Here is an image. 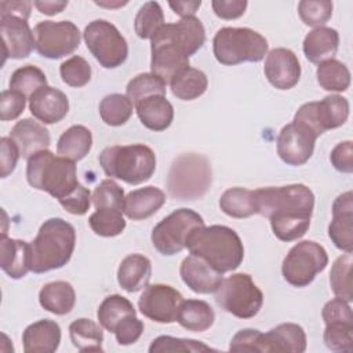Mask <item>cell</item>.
Returning <instances> with one entry per match:
<instances>
[{
  "instance_id": "d6986e66",
  "label": "cell",
  "mask_w": 353,
  "mask_h": 353,
  "mask_svg": "<svg viewBox=\"0 0 353 353\" xmlns=\"http://www.w3.org/2000/svg\"><path fill=\"white\" fill-rule=\"evenodd\" d=\"M328 236L341 251H353V194L350 190L339 194L332 204Z\"/></svg>"
},
{
  "instance_id": "4fadbf2b",
  "label": "cell",
  "mask_w": 353,
  "mask_h": 353,
  "mask_svg": "<svg viewBox=\"0 0 353 353\" xmlns=\"http://www.w3.org/2000/svg\"><path fill=\"white\" fill-rule=\"evenodd\" d=\"M201 215L190 208H179L161 219L152 230V244L163 255H175L186 248L190 232L203 226Z\"/></svg>"
},
{
  "instance_id": "6da1fadb",
  "label": "cell",
  "mask_w": 353,
  "mask_h": 353,
  "mask_svg": "<svg viewBox=\"0 0 353 353\" xmlns=\"http://www.w3.org/2000/svg\"><path fill=\"white\" fill-rule=\"evenodd\" d=\"M258 214L269 218L273 234L281 241L301 239L310 226L314 194L303 183L254 190Z\"/></svg>"
},
{
  "instance_id": "f5cc1de1",
  "label": "cell",
  "mask_w": 353,
  "mask_h": 353,
  "mask_svg": "<svg viewBox=\"0 0 353 353\" xmlns=\"http://www.w3.org/2000/svg\"><path fill=\"white\" fill-rule=\"evenodd\" d=\"M92 196L87 188L79 185L69 196L59 200V204L73 215H84L91 205Z\"/></svg>"
},
{
  "instance_id": "816d5d0a",
  "label": "cell",
  "mask_w": 353,
  "mask_h": 353,
  "mask_svg": "<svg viewBox=\"0 0 353 353\" xmlns=\"http://www.w3.org/2000/svg\"><path fill=\"white\" fill-rule=\"evenodd\" d=\"M143 323L137 317V314H132V316H127L125 319H123L116 330H114V336H116V341L119 345H132L134 342H137L142 332H143Z\"/></svg>"
},
{
  "instance_id": "5bb4252c",
  "label": "cell",
  "mask_w": 353,
  "mask_h": 353,
  "mask_svg": "<svg viewBox=\"0 0 353 353\" xmlns=\"http://www.w3.org/2000/svg\"><path fill=\"white\" fill-rule=\"evenodd\" d=\"M37 52L48 59H59L79 48L81 34L70 21H43L34 29Z\"/></svg>"
},
{
  "instance_id": "60d3db41",
  "label": "cell",
  "mask_w": 353,
  "mask_h": 353,
  "mask_svg": "<svg viewBox=\"0 0 353 353\" xmlns=\"http://www.w3.org/2000/svg\"><path fill=\"white\" fill-rule=\"evenodd\" d=\"M10 90L21 92L26 99L40 90L41 87L47 85V77L41 69L34 65H25L14 70L10 79Z\"/></svg>"
},
{
  "instance_id": "9f6ffc18",
  "label": "cell",
  "mask_w": 353,
  "mask_h": 353,
  "mask_svg": "<svg viewBox=\"0 0 353 353\" xmlns=\"http://www.w3.org/2000/svg\"><path fill=\"white\" fill-rule=\"evenodd\" d=\"M324 323L330 321H353L352 316V309L349 306V302L341 299V298H334L328 301L321 312Z\"/></svg>"
},
{
  "instance_id": "277c9868",
  "label": "cell",
  "mask_w": 353,
  "mask_h": 353,
  "mask_svg": "<svg viewBox=\"0 0 353 353\" xmlns=\"http://www.w3.org/2000/svg\"><path fill=\"white\" fill-rule=\"evenodd\" d=\"M30 244V272L46 273L63 268L76 245L74 228L62 218H50Z\"/></svg>"
},
{
  "instance_id": "1f68e13d",
  "label": "cell",
  "mask_w": 353,
  "mask_h": 353,
  "mask_svg": "<svg viewBox=\"0 0 353 353\" xmlns=\"http://www.w3.org/2000/svg\"><path fill=\"white\" fill-rule=\"evenodd\" d=\"M215 320L214 309L201 299H188L179 306L176 321L181 327L193 332L207 331Z\"/></svg>"
},
{
  "instance_id": "d4e9b609",
  "label": "cell",
  "mask_w": 353,
  "mask_h": 353,
  "mask_svg": "<svg viewBox=\"0 0 353 353\" xmlns=\"http://www.w3.org/2000/svg\"><path fill=\"white\" fill-rule=\"evenodd\" d=\"M165 203V193L156 186H145L130 192L124 199L123 212L132 221H141L156 214Z\"/></svg>"
},
{
  "instance_id": "d6a6232c",
  "label": "cell",
  "mask_w": 353,
  "mask_h": 353,
  "mask_svg": "<svg viewBox=\"0 0 353 353\" xmlns=\"http://www.w3.org/2000/svg\"><path fill=\"white\" fill-rule=\"evenodd\" d=\"M170 87L171 92L178 99L193 101L205 92L208 79L203 70L188 66L171 79Z\"/></svg>"
},
{
  "instance_id": "484cf974",
  "label": "cell",
  "mask_w": 353,
  "mask_h": 353,
  "mask_svg": "<svg viewBox=\"0 0 353 353\" xmlns=\"http://www.w3.org/2000/svg\"><path fill=\"white\" fill-rule=\"evenodd\" d=\"M263 352H294L306 350V334L303 328L295 323H281L262 334Z\"/></svg>"
},
{
  "instance_id": "e575fe53",
  "label": "cell",
  "mask_w": 353,
  "mask_h": 353,
  "mask_svg": "<svg viewBox=\"0 0 353 353\" xmlns=\"http://www.w3.org/2000/svg\"><path fill=\"white\" fill-rule=\"evenodd\" d=\"M70 341L80 352H103V331L90 319H77L69 325Z\"/></svg>"
},
{
  "instance_id": "3957f363",
  "label": "cell",
  "mask_w": 353,
  "mask_h": 353,
  "mask_svg": "<svg viewBox=\"0 0 353 353\" xmlns=\"http://www.w3.org/2000/svg\"><path fill=\"white\" fill-rule=\"evenodd\" d=\"M186 248L222 274L236 270L244 259V247L239 234L223 225L194 228L188 236Z\"/></svg>"
},
{
  "instance_id": "ab89813d",
  "label": "cell",
  "mask_w": 353,
  "mask_h": 353,
  "mask_svg": "<svg viewBox=\"0 0 353 353\" xmlns=\"http://www.w3.org/2000/svg\"><path fill=\"white\" fill-rule=\"evenodd\" d=\"M92 232L102 237L119 236L125 229L123 211L117 208H97L88 218Z\"/></svg>"
},
{
  "instance_id": "5b68a950",
  "label": "cell",
  "mask_w": 353,
  "mask_h": 353,
  "mask_svg": "<svg viewBox=\"0 0 353 353\" xmlns=\"http://www.w3.org/2000/svg\"><path fill=\"white\" fill-rule=\"evenodd\" d=\"M26 179L32 188L47 192L58 201L80 185L74 161L55 156L48 149L40 150L28 159Z\"/></svg>"
},
{
  "instance_id": "d590c367",
  "label": "cell",
  "mask_w": 353,
  "mask_h": 353,
  "mask_svg": "<svg viewBox=\"0 0 353 353\" xmlns=\"http://www.w3.org/2000/svg\"><path fill=\"white\" fill-rule=\"evenodd\" d=\"M132 314H137V310L134 309L132 303L127 298L117 294L106 296L101 302L97 312V317L101 327H103L109 332H114L117 324L127 316Z\"/></svg>"
},
{
  "instance_id": "94428289",
  "label": "cell",
  "mask_w": 353,
  "mask_h": 353,
  "mask_svg": "<svg viewBox=\"0 0 353 353\" xmlns=\"http://www.w3.org/2000/svg\"><path fill=\"white\" fill-rule=\"evenodd\" d=\"M33 6L46 15H55L59 14L65 7H68V1L65 0H36Z\"/></svg>"
},
{
  "instance_id": "ee69618b",
  "label": "cell",
  "mask_w": 353,
  "mask_h": 353,
  "mask_svg": "<svg viewBox=\"0 0 353 353\" xmlns=\"http://www.w3.org/2000/svg\"><path fill=\"white\" fill-rule=\"evenodd\" d=\"M323 339L325 346L334 352L353 350V321L325 323Z\"/></svg>"
},
{
  "instance_id": "52a82bcc",
  "label": "cell",
  "mask_w": 353,
  "mask_h": 353,
  "mask_svg": "<svg viewBox=\"0 0 353 353\" xmlns=\"http://www.w3.org/2000/svg\"><path fill=\"white\" fill-rule=\"evenodd\" d=\"M212 179L208 159L199 153H183L178 156L167 175V189L176 200L193 201L203 197Z\"/></svg>"
},
{
  "instance_id": "7a4b0ae2",
  "label": "cell",
  "mask_w": 353,
  "mask_h": 353,
  "mask_svg": "<svg viewBox=\"0 0 353 353\" xmlns=\"http://www.w3.org/2000/svg\"><path fill=\"white\" fill-rule=\"evenodd\" d=\"M205 43V29L196 17L181 18L164 26L150 40V70L170 83L171 79L189 66V57Z\"/></svg>"
},
{
  "instance_id": "8fae6325",
  "label": "cell",
  "mask_w": 353,
  "mask_h": 353,
  "mask_svg": "<svg viewBox=\"0 0 353 353\" xmlns=\"http://www.w3.org/2000/svg\"><path fill=\"white\" fill-rule=\"evenodd\" d=\"M83 37L87 48L101 66L114 69L125 62L128 44L113 23L105 19H95L85 26Z\"/></svg>"
},
{
  "instance_id": "f546056e",
  "label": "cell",
  "mask_w": 353,
  "mask_h": 353,
  "mask_svg": "<svg viewBox=\"0 0 353 353\" xmlns=\"http://www.w3.org/2000/svg\"><path fill=\"white\" fill-rule=\"evenodd\" d=\"M39 302L47 312L63 316L74 307L76 292L68 281H51L44 284L40 290Z\"/></svg>"
},
{
  "instance_id": "44dd1931",
  "label": "cell",
  "mask_w": 353,
  "mask_h": 353,
  "mask_svg": "<svg viewBox=\"0 0 353 353\" xmlns=\"http://www.w3.org/2000/svg\"><path fill=\"white\" fill-rule=\"evenodd\" d=\"M29 109L33 117L43 124H54L68 114L69 99L61 90L46 85L30 97Z\"/></svg>"
},
{
  "instance_id": "bcb514c9",
  "label": "cell",
  "mask_w": 353,
  "mask_h": 353,
  "mask_svg": "<svg viewBox=\"0 0 353 353\" xmlns=\"http://www.w3.org/2000/svg\"><path fill=\"white\" fill-rule=\"evenodd\" d=\"M62 81L70 87H83L91 80V66L80 55H73L59 66Z\"/></svg>"
},
{
  "instance_id": "c3c4849f",
  "label": "cell",
  "mask_w": 353,
  "mask_h": 353,
  "mask_svg": "<svg viewBox=\"0 0 353 353\" xmlns=\"http://www.w3.org/2000/svg\"><path fill=\"white\" fill-rule=\"evenodd\" d=\"M298 14L307 26H323L332 15V1L328 0H302L298 4Z\"/></svg>"
},
{
  "instance_id": "f35d334b",
  "label": "cell",
  "mask_w": 353,
  "mask_h": 353,
  "mask_svg": "<svg viewBox=\"0 0 353 353\" xmlns=\"http://www.w3.org/2000/svg\"><path fill=\"white\" fill-rule=\"evenodd\" d=\"M352 252H346L335 259L330 272V285L336 298H341L346 302L353 299L352 291Z\"/></svg>"
},
{
  "instance_id": "ffe728a7",
  "label": "cell",
  "mask_w": 353,
  "mask_h": 353,
  "mask_svg": "<svg viewBox=\"0 0 353 353\" xmlns=\"http://www.w3.org/2000/svg\"><path fill=\"white\" fill-rule=\"evenodd\" d=\"M183 283L196 294H212L221 285L222 273L197 255H188L179 268Z\"/></svg>"
},
{
  "instance_id": "681fc988",
  "label": "cell",
  "mask_w": 353,
  "mask_h": 353,
  "mask_svg": "<svg viewBox=\"0 0 353 353\" xmlns=\"http://www.w3.org/2000/svg\"><path fill=\"white\" fill-rule=\"evenodd\" d=\"M259 330L244 328L236 332L230 341L232 352H263V339Z\"/></svg>"
},
{
  "instance_id": "9c48e42d",
  "label": "cell",
  "mask_w": 353,
  "mask_h": 353,
  "mask_svg": "<svg viewBox=\"0 0 353 353\" xmlns=\"http://www.w3.org/2000/svg\"><path fill=\"white\" fill-rule=\"evenodd\" d=\"M215 301L221 309L239 317L251 319L263 305V294L247 273H234L222 280L215 291Z\"/></svg>"
},
{
  "instance_id": "2e32d148",
  "label": "cell",
  "mask_w": 353,
  "mask_h": 353,
  "mask_svg": "<svg viewBox=\"0 0 353 353\" xmlns=\"http://www.w3.org/2000/svg\"><path fill=\"white\" fill-rule=\"evenodd\" d=\"M316 139L309 130L292 121L279 132L277 154L288 165H302L312 157Z\"/></svg>"
},
{
  "instance_id": "e0dca14e",
  "label": "cell",
  "mask_w": 353,
  "mask_h": 353,
  "mask_svg": "<svg viewBox=\"0 0 353 353\" xmlns=\"http://www.w3.org/2000/svg\"><path fill=\"white\" fill-rule=\"evenodd\" d=\"M0 34L3 43L4 59H22L30 55L36 48L33 30L28 21L18 17H0Z\"/></svg>"
},
{
  "instance_id": "7bdbcfd3",
  "label": "cell",
  "mask_w": 353,
  "mask_h": 353,
  "mask_svg": "<svg viewBox=\"0 0 353 353\" xmlns=\"http://www.w3.org/2000/svg\"><path fill=\"white\" fill-rule=\"evenodd\" d=\"M165 81L159 76L150 73H141L132 77L125 88L127 97L135 105L143 98L152 95H165Z\"/></svg>"
},
{
  "instance_id": "4316f807",
  "label": "cell",
  "mask_w": 353,
  "mask_h": 353,
  "mask_svg": "<svg viewBox=\"0 0 353 353\" xmlns=\"http://www.w3.org/2000/svg\"><path fill=\"white\" fill-rule=\"evenodd\" d=\"M141 123L152 131L167 130L174 120V108L165 95H152L135 103Z\"/></svg>"
},
{
  "instance_id": "7dc6e473",
  "label": "cell",
  "mask_w": 353,
  "mask_h": 353,
  "mask_svg": "<svg viewBox=\"0 0 353 353\" xmlns=\"http://www.w3.org/2000/svg\"><path fill=\"white\" fill-rule=\"evenodd\" d=\"M124 190L113 179H103L97 185L92 193L95 208H124Z\"/></svg>"
},
{
  "instance_id": "91938a15",
  "label": "cell",
  "mask_w": 353,
  "mask_h": 353,
  "mask_svg": "<svg viewBox=\"0 0 353 353\" xmlns=\"http://www.w3.org/2000/svg\"><path fill=\"white\" fill-rule=\"evenodd\" d=\"M168 6L172 8L175 14H178L182 18L186 17H194L196 11L200 8L201 1L194 0V1H168Z\"/></svg>"
},
{
  "instance_id": "7402d4cb",
  "label": "cell",
  "mask_w": 353,
  "mask_h": 353,
  "mask_svg": "<svg viewBox=\"0 0 353 353\" xmlns=\"http://www.w3.org/2000/svg\"><path fill=\"white\" fill-rule=\"evenodd\" d=\"M10 138L15 142L22 159H29L40 150H47L51 142L48 130L33 119L17 121L10 132Z\"/></svg>"
},
{
  "instance_id": "8992f818",
  "label": "cell",
  "mask_w": 353,
  "mask_h": 353,
  "mask_svg": "<svg viewBox=\"0 0 353 353\" xmlns=\"http://www.w3.org/2000/svg\"><path fill=\"white\" fill-rule=\"evenodd\" d=\"M99 165L110 178L130 185H139L152 178L156 170V154L143 143L114 145L99 154Z\"/></svg>"
},
{
  "instance_id": "680465c9",
  "label": "cell",
  "mask_w": 353,
  "mask_h": 353,
  "mask_svg": "<svg viewBox=\"0 0 353 353\" xmlns=\"http://www.w3.org/2000/svg\"><path fill=\"white\" fill-rule=\"evenodd\" d=\"M32 1L26 0H3L0 1V17H18L25 21L30 17Z\"/></svg>"
},
{
  "instance_id": "836d02e7",
  "label": "cell",
  "mask_w": 353,
  "mask_h": 353,
  "mask_svg": "<svg viewBox=\"0 0 353 353\" xmlns=\"http://www.w3.org/2000/svg\"><path fill=\"white\" fill-rule=\"evenodd\" d=\"M221 210L232 218H248L258 214L255 192L245 188H230L219 197Z\"/></svg>"
},
{
  "instance_id": "cb8c5ba5",
  "label": "cell",
  "mask_w": 353,
  "mask_h": 353,
  "mask_svg": "<svg viewBox=\"0 0 353 353\" xmlns=\"http://www.w3.org/2000/svg\"><path fill=\"white\" fill-rule=\"evenodd\" d=\"M0 266L11 279H22L30 272V244L1 236L0 241Z\"/></svg>"
},
{
  "instance_id": "f1b7e54d",
  "label": "cell",
  "mask_w": 353,
  "mask_h": 353,
  "mask_svg": "<svg viewBox=\"0 0 353 353\" xmlns=\"http://www.w3.org/2000/svg\"><path fill=\"white\" fill-rule=\"evenodd\" d=\"M152 277V263L142 254L127 255L117 270V281L127 292H137L149 284Z\"/></svg>"
},
{
  "instance_id": "ac0fdd59",
  "label": "cell",
  "mask_w": 353,
  "mask_h": 353,
  "mask_svg": "<svg viewBox=\"0 0 353 353\" xmlns=\"http://www.w3.org/2000/svg\"><path fill=\"white\" fill-rule=\"evenodd\" d=\"M265 76L268 81L277 90H290L295 87L301 79V65L294 51L277 47L266 54Z\"/></svg>"
},
{
  "instance_id": "6f0895ef",
  "label": "cell",
  "mask_w": 353,
  "mask_h": 353,
  "mask_svg": "<svg viewBox=\"0 0 353 353\" xmlns=\"http://www.w3.org/2000/svg\"><path fill=\"white\" fill-rule=\"evenodd\" d=\"M248 3L245 0H214L211 7L216 17L222 19H236L245 12Z\"/></svg>"
},
{
  "instance_id": "11a10c76",
  "label": "cell",
  "mask_w": 353,
  "mask_h": 353,
  "mask_svg": "<svg viewBox=\"0 0 353 353\" xmlns=\"http://www.w3.org/2000/svg\"><path fill=\"white\" fill-rule=\"evenodd\" d=\"M0 148V175L1 178H6L15 170L17 161L21 157V154L15 142L10 137H1Z\"/></svg>"
},
{
  "instance_id": "603a6c76",
  "label": "cell",
  "mask_w": 353,
  "mask_h": 353,
  "mask_svg": "<svg viewBox=\"0 0 353 353\" xmlns=\"http://www.w3.org/2000/svg\"><path fill=\"white\" fill-rule=\"evenodd\" d=\"M61 342V327L54 320L43 319L28 325L22 334L25 353H52Z\"/></svg>"
},
{
  "instance_id": "8d00e7d4",
  "label": "cell",
  "mask_w": 353,
  "mask_h": 353,
  "mask_svg": "<svg viewBox=\"0 0 353 353\" xmlns=\"http://www.w3.org/2000/svg\"><path fill=\"white\" fill-rule=\"evenodd\" d=\"M316 76L317 83L325 91L342 92L350 85V72L347 66L335 58L319 63Z\"/></svg>"
},
{
  "instance_id": "b9f144b4",
  "label": "cell",
  "mask_w": 353,
  "mask_h": 353,
  "mask_svg": "<svg viewBox=\"0 0 353 353\" xmlns=\"http://www.w3.org/2000/svg\"><path fill=\"white\" fill-rule=\"evenodd\" d=\"M164 26V14L157 1H146L137 12L134 28L141 39H153V36Z\"/></svg>"
},
{
  "instance_id": "f6af8a7d",
  "label": "cell",
  "mask_w": 353,
  "mask_h": 353,
  "mask_svg": "<svg viewBox=\"0 0 353 353\" xmlns=\"http://www.w3.org/2000/svg\"><path fill=\"white\" fill-rule=\"evenodd\" d=\"M150 353H168V352H215V349L208 345L196 341V339H185V338H174L170 335H161L152 341L149 346Z\"/></svg>"
},
{
  "instance_id": "ba28073f",
  "label": "cell",
  "mask_w": 353,
  "mask_h": 353,
  "mask_svg": "<svg viewBox=\"0 0 353 353\" xmlns=\"http://www.w3.org/2000/svg\"><path fill=\"white\" fill-rule=\"evenodd\" d=\"M268 40L250 28H221L212 40L215 59L233 66L243 62H259L268 54Z\"/></svg>"
},
{
  "instance_id": "30bf717a",
  "label": "cell",
  "mask_w": 353,
  "mask_h": 353,
  "mask_svg": "<svg viewBox=\"0 0 353 353\" xmlns=\"http://www.w3.org/2000/svg\"><path fill=\"white\" fill-rule=\"evenodd\" d=\"M328 265V255L323 245L312 240L296 243L285 255L281 273L284 280L298 288L309 285Z\"/></svg>"
},
{
  "instance_id": "83f0119b",
  "label": "cell",
  "mask_w": 353,
  "mask_h": 353,
  "mask_svg": "<svg viewBox=\"0 0 353 353\" xmlns=\"http://www.w3.org/2000/svg\"><path fill=\"white\" fill-rule=\"evenodd\" d=\"M339 47V34L335 29L319 26L310 30L303 39V54L312 63H321L334 58Z\"/></svg>"
},
{
  "instance_id": "9a60e30c",
  "label": "cell",
  "mask_w": 353,
  "mask_h": 353,
  "mask_svg": "<svg viewBox=\"0 0 353 353\" xmlns=\"http://www.w3.org/2000/svg\"><path fill=\"white\" fill-rule=\"evenodd\" d=\"M182 294L168 284H148L138 299L139 312L152 321L170 324L176 321Z\"/></svg>"
},
{
  "instance_id": "74e56055",
  "label": "cell",
  "mask_w": 353,
  "mask_h": 353,
  "mask_svg": "<svg viewBox=\"0 0 353 353\" xmlns=\"http://www.w3.org/2000/svg\"><path fill=\"white\" fill-rule=\"evenodd\" d=\"M134 103L124 94H109L99 103V116L102 121L112 127L125 124L132 116Z\"/></svg>"
},
{
  "instance_id": "4dcf8cb0",
  "label": "cell",
  "mask_w": 353,
  "mask_h": 353,
  "mask_svg": "<svg viewBox=\"0 0 353 353\" xmlns=\"http://www.w3.org/2000/svg\"><path fill=\"white\" fill-rule=\"evenodd\" d=\"M92 146V134L84 125H72L58 139L57 153L72 161H79L84 159Z\"/></svg>"
},
{
  "instance_id": "f907efd6",
  "label": "cell",
  "mask_w": 353,
  "mask_h": 353,
  "mask_svg": "<svg viewBox=\"0 0 353 353\" xmlns=\"http://www.w3.org/2000/svg\"><path fill=\"white\" fill-rule=\"evenodd\" d=\"M26 98L14 90H4L0 97V120H15L23 112Z\"/></svg>"
},
{
  "instance_id": "7c38bea8",
  "label": "cell",
  "mask_w": 353,
  "mask_h": 353,
  "mask_svg": "<svg viewBox=\"0 0 353 353\" xmlns=\"http://www.w3.org/2000/svg\"><path fill=\"white\" fill-rule=\"evenodd\" d=\"M349 117V102L345 97L331 94L319 102L303 103L294 116V123L309 130L316 138L328 130L346 123Z\"/></svg>"
},
{
  "instance_id": "db71d44e",
  "label": "cell",
  "mask_w": 353,
  "mask_h": 353,
  "mask_svg": "<svg viewBox=\"0 0 353 353\" xmlns=\"http://www.w3.org/2000/svg\"><path fill=\"white\" fill-rule=\"evenodd\" d=\"M330 161L339 172H353V142L343 141L338 143L330 154Z\"/></svg>"
}]
</instances>
